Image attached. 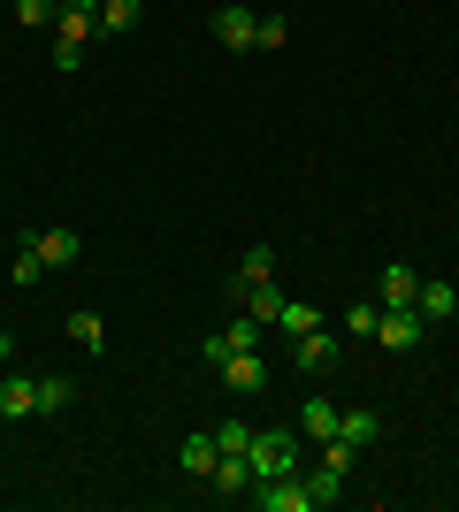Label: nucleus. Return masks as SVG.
Wrapping results in <instances>:
<instances>
[{"mask_svg":"<svg viewBox=\"0 0 459 512\" xmlns=\"http://www.w3.org/2000/svg\"><path fill=\"white\" fill-rule=\"evenodd\" d=\"M92 31H100V0H62V16H54V69H85Z\"/></svg>","mask_w":459,"mask_h":512,"instance_id":"f257e3e1","label":"nucleus"},{"mask_svg":"<svg viewBox=\"0 0 459 512\" xmlns=\"http://www.w3.org/2000/svg\"><path fill=\"white\" fill-rule=\"evenodd\" d=\"M245 459H253V482H268V474H299V428H253Z\"/></svg>","mask_w":459,"mask_h":512,"instance_id":"f03ea898","label":"nucleus"},{"mask_svg":"<svg viewBox=\"0 0 459 512\" xmlns=\"http://www.w3.org/2000/svg\"><path fill=\"white\" fill-rule=\"evenodd\" d=\"M337 352H345V329H306V337H291V367H306V375H329L337 367Z\"/></svg>","mask_w":459,"mask_h":512,"instance_id":"7ed1b4c3","label":"nucleus"},{"mask_svg":"<svg viewBox=\"0 0 459 512\" xmlns=\"http://www.w3.org/2000/svg\"><path fill=\"white\" fill-rule=\"evenodd\" d=\"M421 337H429V321H421L414 306H383V321H375V344H383V352H414Z\"/></svg>","mask_w":459,"mask_h":512,"instance_id":"20e7f679","label":"nucleus"},{"mask_svg":"<svg viewBox=\"0 0 459 512\" xmlns=\"http://www.w3.org/2000/svg\"><path fill=\"white\" fill-rule=\"evenodd\" d=\"M253 23H261V8L230 0V8H215V23H207V31H215V39L230 46V54H253Z\"/></svg>","mask_w":459,"mask_h":512,"instance_id":"39448f33","label":"nucleus"},{"mask_svg":"<svg viewBox=\"0 0 459 512\" xmlns=\"http://www.w3.org/2000/svg\"><path fill=\"white\" fill-rule=\"evenodd\" d=\"M261 329L268 321H253V314H230V329H215V337L199 344L207 360H222V352H261Z\"/></svg>","mask_w":459,"mask_h":512,"instance_id":"423d86ee","label":"nucleus"},{"mask_svg":"<svg viewBox=\"0 0 459 512\" xmlns=\"http://www.w3.org/2000/svg\"><path fill=\"white\" fill-rule=\"evenodd\" d=\"M222 383H230V390H238V398H261V390H268V367H261V352H222Z\"/></svg>","mask_w":459,"mask_h":512,"instance_id":"0eeeda50","label":"nucleus"},{"mask_svg":"<svg viewBox=\"0 0 459 512\" xmlns=\"http://www.w3.org/2000/svg\"><path fill=\"white\" fill-rule=\"evenodd\" d=\"M253 283H276V245H245L238 276H230V306H245V291Z\"/></svg>","mask_w":459,"mask_h":512,"instance_id":"6e6552de","label":"nucleus"},{"mask_svg":"<svg viewBox=\"0 0 459 512\" xmlns=\"http://www.w3.org/2000/svg\"><path fill=\"white\" fill-rule=\"evenodd\" d=\"M215 459H222L215 428H199V436H184V444H176V467L192 474V482H207V474H215Z\"/></svg>","mask_w":459,"mask_h":512,"instance_id":"1a4fd4ad","label":"nucleus"},{"mask_svg":"<svg viewBox=\"0 0 459 512\" xmlns=\"http://www.w3.org/2000/svg\"><path fill=\"white\" fill-rule=\"evenodd\" d=\"M31 245H39L46 268H77V260H85V237L77 230H31Z\"/></svg>","mask_w":459,"mask_h":512,"instance_id":"9d476101","label":"nucleus"},{"mask_svg":"<svg viewBox=\"0 0 459 512\" xmlns=\"http://www.w3.org/2000/svg\"><path fill=\"white\" fill-rule=\"evenodd\" d=\"M39 413V383L31 375H0V421H31Z\"/></svg>","mask_w":459,"mask_h":512,"instance_id":"9b49d317","label":"nucleus"},{"mask_svg":"<svg viewBox=\"0 0 459 512\" xmlns=\"http://www.w3.org/2000/svg\"><path fill=\"white\" fill-rule=\"evenodd\" d=\"M375 299H383V306H414L421 299V276L406 268V260H391V268L375 276Z\"/></svg>","mask_w":459,"mask_h":512,"instance_id":"f8f14e48","label":"nucleus"},{"mask_svg":"<svg viewBox=\"0 0 459 512\" xmlns=\"http://www.w3.org/2000/svg\"><path fill=\"white\" fill-rule=\"evenodd\" d=\"M207 482H215L222 497H245V490H253V459H245V451H222V459H215V474H207Z\"/></svg>","mask_w":459,"mask_h":512,"instance_id":"ddd939ff","label":"nucleus"},{"mask_svg":"<svg viewBox=\"0 0 459 512\" xmlns=\"http://www.w3.org/2000/svg\"><path fill=\"white\" fill-rule=\"evenodd\" d=\"M337 436H345V444H352V451H368V444H375V436H383V421H375V413H368V406H337Z\"/></svg>","mask_w":459,"mask_h":512,"instance_id":"4468645a","label":"nucleus"},{"mask_svg":"<svg viewBox=\"0 0 459 512\" xmlns=\"http://www.w3.org/2000/svg\"><path fill=\"white\" fill-rule=\"evenodd\" d=\"M414 314H421V321H452V314H459V291H452L444 276H429V283H421V299H414Z\"/></svg>","mask_w":459,"mask_h":512,"instance_id":"2eb2a0df","label":"nucleus"},{"mask_svg":"<svg viewBox=\"0 0 459 512\" xmlns=\"http://www.w3.org/2000/svg\"><path fill=\"white\" fill-rule=\"evenodd\" d=\"M299 436L329 444V436H337V406H329V398H306V406H299Z\"/></svg>","mask_w":459,"mask_h":512,"instance_id":"dca6fc26","label":"nucleus"},{"mask_svg":"<svg viewBox=\"0 0 459 512\" xmlns=\"http://www.w3.org/2000/svg\"><path fill=\"white\" fill-rule=\"evenodd\" d=\"M138 23H146V0H100V31H138Z\"/></svg>","mask_w":459,"mask_h":512,"instance_id":"f3484780","label":"nucleus"},{"mask_svg":"<svg viewBox=\"0 0 459 512\" xmlns=\"http://www.w3.org/2000/svg\"><path fill=\"white\" fill-rule=\"evenodd\" d=\"M69 344H77V352H108V321L100 314H69Z\"/></svg>","mask_w":459,"mask_h":512,"instance_id":"a211bd4d","label":"nucleus"},{"mask_svg":"<svg viewBox=\"0 0 459 512\" xmlns=\"http://www.w3.org/2000/svg\"><path fill=\"white\" fill-rule=\"evenodd\" d=\"M16 245H23V253L8 260V283H16V291H31V283L46 276V260H39V245H31V237H16Z\"/></svg>","mask_w":459,"mask_h":512,"instance_id":"6ab92c4d","label":"nucleus"},{"mask_svg":"<svg viewBox=\"0 0 459 512\" xmlns=\"http://www.w3.org/2000/svg\"><path fill=\"white\" fill-rule=\"evenodd\" d=\"M345 482H352V474H337V467H314V474H306V497H314V512L337 505V497H345Z\"/></svg>","mask_w":459,"mask_h":512,"instance_id":"aec40b11","label":"nucleus"},{"mask_svg":"<svg viewBox=\"0 0 459 512\" xmlns=\"http://www.w3.org/2000/svg\"><path fill=\"white\" fill-rule=\"evenodd\" d=\"M322 306H299V299H284V314H276V329H284V337H306V329H322Z\"/></svg>","mask_w":459,"mask_h":512,"instance_id":"412c9836","label":"nucleus"},{"mask_svg":"<svg viewBox=\"0 0 459 512\" xmlns=\"http://www.w3.org/2000/svg\"><path fill=\"white\" fill-rule=\"evenodd\" d=\"M284 46H291V23L284 16H261V23H253V54H284Z\"/></svg>","mask_w":459,"mask_h":512,"instance_id":"4be33fe9","label":"nucleus"},{"mask_svg":"<svg viewBox=\"0 0 459 512\" xmlns=\"http://www.w3.org/2000/svg\"><path fill=\"white\" fill-rule=\"evenodd\" d=\"M245 314H253V321H276V314H284V291H276V283H253V291H245Z\"/></svg>","mask_w":459,"mask_h":512,"instance_id":"5701e85b","label":"nucleus"},{"mask_svg":"<svg viewBox=\"0 0 459 512\" xmlns=\"http://www.w3.org/2000/svg\"><path fill=\"white\" fill-rule=\"evenodd\" d=\"M69 398H77V383H69V375H46V383H39V413H62Z\"/></svg>","mask_w":459,"mask_h":512,"instance_id":"b1692460","label":"nucleus"},{"mask_svg":"<svg viewBox=\"0 0 459 512\" xmlns=\"http://www.w3.org/2000/svg\"><path fill=\"white\" fill-rule=\"evenodd\" d=\"M375 321H383V299H375V306H352V314H345V337H375Z\"/></svg>","mask_w":459,"mask_h":512,"instance_id":"393cba45","label":"nucleus"},{"mask_svg":"<svg viewBox=\"0 0 459 512\" xmlns=\"http://www.w3.org/2000/svg\"><path fill=\"white\" fill-rule=\"evenodd\" d=\"M215 444H222V451H245V444H253V428H245V421H222Z\"/></svg>","mask_w":459,"mask_h":512,"instance_id":"a878e982","label":"nucleus"},{"mask_svg":"<svg viewBox=\"0 0 459 512\" xmlns=\"http://www.w3.org/2000/svg\"><path fill=\"white\" fill-rule=\"evenodd\" d=\"M8 360H16V337H8V329H0V367H8Z\"/></svg>","mask_w":459,"mask_h":512,"instance_id":"bb28decb","label":"nucleus"},{"mask_svg":"<svg viewBox=\"0 0 459 512\" xmlns=\"http://www.w3.org/2000/svg\"><path fill=\"white\" fill-rule=\"evenodd\" d=\"M0 146H8V130H0Z\"/></svg>","mask_w":459,"mask_h":512,"instance_id":"cd10ccee","label":"nucleus"}]
</instances>
